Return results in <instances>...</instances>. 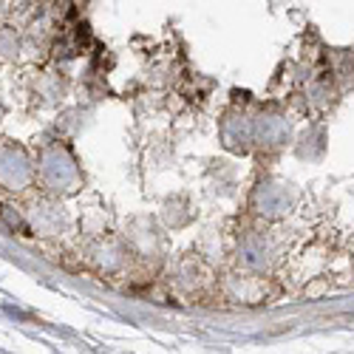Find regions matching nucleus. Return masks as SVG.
I'll list each match as a JSON object with an SVG mask.
<instances>
[{
    "instance_id": "1",
    "label": "nucleus",
    "mask_w": 354,
    "mask_h": 354,
    "mask_svg": "<svg viewBox=\"0 0 354 354\" xmlns=\"http://www.w3.org/2000/svg\"><path fill=\"white\" fill-rule=\"evenodd\" d=\"M292 201H295V193L286 185L270 182L258 193V210H261V216H267V218H278L292 207Z\"/></svg>"
}]
</instances>
